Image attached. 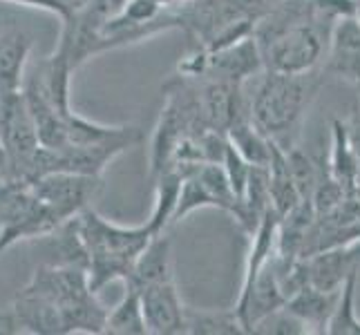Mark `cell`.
Masks as SVG:
<instances>
[{
  "mask_svg": "<svg viewBox=\"0 0 360 335\" xmlns=\"http://www.w3.org/2000/svg\"><path fill=\"white\" fill-rule=\"evenodd\" d=\"M327 72L318 67L302 74L264 70L262 79L248 96V114L255 126L282 150L293 147V136L300 128L309 105L318 96Z\"/></svg>",
  "mask_w": 360,
  "mask_h": 335,
  "instance_id": "cell-1",
  "label": "cell"
},
{
  "mask_svg": "<svg viewBox=\"0 0 360 335\" xmlns=\"http://www.w3.org/2000/svg\"><path fill=\"white\" fill-rule=\"evenodd\" d=\"M81 239L88 251V275L94 293L103 291L108 284H126L136 257L153 239L148 223L141 226H119V223L98 215L90 206L77 217Z\"/></svg>",
  "mask_w": 360,
  "mask_h": 335,
  "instance_id": "cell-2",
  "label": "cell"
},
{
  "mask_svg": "<svg viewBox=\"0 0 360 335\" xmlns=\"http://www.w3.org/2000/svg\"><path fill=\"white\" fill-rule=\"evenodd\" d=\"M0 139L9 159V177L27 179L41 150L39 130L25 101V92L0 98Z\"/></svg>",
  "mask_w": 360,
  "mask_h": 335,
  "instance_id": "cell-3",
  "label": "cell"
},
{
  "mask_svg": "<svg viewBox=\"0 0 360 335\" xmlns=\"http://www.w3.org/2000/svg\"><path fill=\"white\" fill-rule=\"evenodd\" d=\"M36 197L60 223L79 217L90 208L103 188V177L74 175V172H52L32 181Z\"/></svg>",
  "mask_w": 360,
  "mask_h": 335,
  "instance_id": "cell-4",
  "label": "cell"
},
{
  "mask_svg": "<svg viewBox=\"0 0 360 335\" xmlns=\"http://www.w3.org/2000/svg\"><path fill=\"white\" fill-rule=\"evenodd\" d=\"M307 282L322 291H340L342 284L360 272V239L336 244L302 257Z\"/></svg>",
  "mask_w": 360,
  "mask_h": 335,
  "instance_id": "cell-5",
  "label": "cell"
},
{
  "mask_svg": "<svg viewBox=\"0 0 360 335\" xmlns=\"http://www.w3.org/2000/svg\"><path fill=\"white\" fill-rule=\"evenodd\" d=\"M148 335H181L186 333V306L175 280L157 282L139 289Z\"/></svg>",
  "mask_w": 360,
  "mask_h": 335,
  "instance_id": "cell-6",
  "label": "cell"
},
{
  "mask_svg": "<svg viewBox=\"0 0 360 335\" xmlns=\"http://www.w3.org/2000/svg\"><path fill=\"white\" fill-rule=\"evenodd\" d=\"M327 77L345 79L360 88V22L356 16H342L333 22L325 56Z\"/></svg>",
  "mask_w": 360,
  "mask_h": 335,
  "instance_id": "cell-7",
  "label": "cell"
},
{
  "mask_svg": "<svg viewBox=\"0 0 360 335\" xmlns=\"http://www.w3.org/2000/svg\"><path fill=\"white\" fill-rule=\"evenodd\" d=\"M32 56V39L16 27L0 29V98L22 92L27 63Z\"/></svg>",
  "mask_w": 360,
  "mask_h": 335,
  "instance_id": "cell-8",
  "label": "cell"
},
{
  "mask_svg": "<svg viewBox=\"0 0 360 335\" xmlns=\"http://www.w3.org/2000/svg\"><path fill=\"white\" fill-rule=\"evenodd\" d=\"M166 280H175V272H172L170 239L166 237V232H161V235H153V239L139 253L126 284H130L134 289H143Z\"/></svg>",
  "mask_w": 360,
  "mask_h": 335,
  "instance_id": "cell-9",
  "label": "cell"
},
{
  "mask_svg": "<svg viewBox=\"0 0 360 335\" xmlns=\"http://www.w3.org/2000/svg\"><path fill=\"white\" fill-rule=\"evenodd\" d=\"M338 295L340 291H322L311 284H304L300 291L289 297L287 308L304 322L309 333H327V324L338 304Z\"/></svg>",
  "mask_w": 360,
  "mask_h": 335,
  "instance_id": "cell-10",
  "label": "cell"
},
{
  "mask_svg": "<svg viewBox=\"0 0 360 335\" xmlns=\"http://www.w3.org/2000/svg\"><path fill=\"white\" fill-rule=\"evenodd\" d=\"M226 136H229V143L251 166L266 168L271 164V155H273V147H276V141L269 139V136L255 126V121L251 119L248 112L233 123Z\"/></svg>",
  "mask_w": 360,
  "mask_h": 335,
  "instance_id": "cell-11",
  "label": "cell"
},
{
  "mask_svg": "<svg viewBox=\"0 0 360 335\" xmlns=\"http://www.w3.org/2000/svg\"><path fill=\"white\" fill-rule=\"evenodd\" d=\"M329 175L336 179L347 197L360 192L358 188V159L349 141L345 121H333V143H331V157H329Z\"/></svg>",
  "mask_w": 360,
  "mask_h": 335,
  "instance_id": "cell-12",
  "label": "cell"
},
{
  "mask_svg": "<svg viewBox=\"0 0 360 335\" xmlns=\"http://www.w3.org/2000/svg\"><path fill=\"white\" fill-rule=\"evenodd\" d=\"M153 181H155V204L146 223L150 226L153 235H161L166 232V228L172 223V217H175L184 172L179 168H170L166 172H161Z\"/></svg>",
  "mask_w": 360,
  "mask_h": 335,
  "instance_id": "cell-13",
  "label": "cell"
},
{
  "mask_svg": "<svg viewBox=\"0 0 360 335\" xmlns=\"http://www.w3.org/2000/svg\"><path fill=\"white\" fill-rule=\"evenodd\" d=\"M105 333H110V335H148L139 289L126 284V293L121 295V300L112 308H108Z\"/></svg>",
  "mask_w": 360,
  "mask_h": 335,
  "instance_id": "cell-14",
  "label": "cell"
},
{
  "mask_svg": "<svg viewBox=\"0 0 360 335\" xmlns=\"http://www.w3.org/2000/svg\"><path fill=\"white\" fill-rule=\"evenodd\" d=\"M186 333L191 335H235L246 333L235 308H186Z\"/></svg>",
  "mask_w": 360,
  "mask_h": 335,
  "instance_id": "cell-15",
  "label": "cell"
},
{
  "mask_svg": "<svg viewBox=\"0 0 360 335\" xmlns=\"http://www.w3.org/2000/svg\"><path fill=\"white\" fill-rule=\"evenodd\" d=\"M358 277H360V272H356V275H352L342 284L338 304L333 308V315L327 324L329 335H360V320L356 317V308H354Z\"/></svg>",
  "mask_w": 360,
  "mask_h": 335,
  "instance_id": "cell-16",
  "label": "cell"
},
{
  "mask_svg": "<svg viewBox=\"0 0 360 335\" xmlns=\"http://www.w3.org/2000/svg\"><path fill=\"white\" fill-rule=\"evenodd\" d=\"M287 159H289V168H291L293 181L297 185V192H300V197H302L304 202H311L316 190H318V185H320V181L325 179L327 175L320 170V166L316 164V161L309 157L304 150H300L297 145L289 147Z\"/></svg>",
  "mask_w": 360,
  "mask_h": 335,
  "instance_id": "cell-17",
  "label": "cell"
},
{
  "mask_svg": "<svg viewBox=\"0 0 360 335\" xmlns=\"http://www.w3.org/2000/svg\"><path fill=\"white\" fill-rule=\"evenodd\" d=\"M251 333H266V335H309V327L297 317L293 311H289L287 304L278 311H273L264 320H259Z\"/></svg>",
  "mask_w": 360,
  "mask_h": 335,
  "instance_id": "cell-18",
  "label": "cell"
},
{
  "mask_svg": "<svg viewBox=\"0 0 360 335\" xmlns=\"http://www.w3.org/2000/svg\"><path fill=\"white\" fill-rule=\"evenodd\" d=\"M0 3H9V5H18V7H30V9L47 11V14L56 16L58 20H65V18H70L74 11L81 7L83 0H0Z\"/></svg>",
  "mask_w": 360,
  "mask_h": 335,
  "instance_id": "cell-19",
  "label": "cell"
},
{
  "mask_svg": "<svg viewBox=\"0 0 360 335\" xmlns=\"http://www.w3.org/2000/svg\"><path fill=\"white\" fill-rule=\"evenodd\" d=\"M345 123H347V132H349L352 147H354L356 159H358V188H360V103L354 105L349 121H345Z\"/></svg>",
  "mask_w": 360,
  "mask_h": 335,
  "instance_id": "cell-20",
  "label": "cell"
},
{
  "mask_svg": "<svg viewBox=\"0 0 360 335\" xmlns=\"http://www.w3.org/2000/svg\"><path fill=\"white\" fill-rule=\"evenodd\" d=\"M0 172L9 175V159H7V150H5L3 139H0Z\"/></svg>",
  "mask_w": 360,
  "mask_h": 335,
  "instance_id": "cell-21",
  "label": "cell"
},
{
  "mask_svg": "<svg viewBox=\"0 0 360 335\" xmlns=\"http://www.w3.org/2000/svg\"><path fill=\"white\" fill-rule=\"evenodd\" d=\"M3 253H5V248H3V246H0V255H3Z\"/></svg>",
  "mask_w": 360,
  "mask_h": 335,
  "instance_id": "cell-22",
  "label": "cell"
},
{
  "mask_svg": "<svg viewBox=\"0 0 360 335\" xmlns=\"http://www.w3.org/2000/svg\"><path fill=\"white\" fill-rule=\"evenodd\" d=\"M358 90H360V88H358Z\"/></svg>",
  "mask_w": 360,
  "mask_h": 335,
  "instance_id": "cell-23",
  "label": "cell"
}]
</instances>
